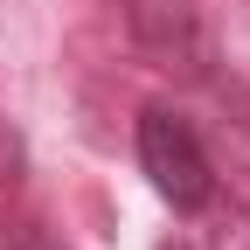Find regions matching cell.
<instances>
[{
  "mask_svg": "<svg viewBox=\"0 0 250 250\" xmlns=\"http://www.w3.org/2000/svg\"><path fill=\"white\" fill-rule=\"evenodd\" d=\"M14 195H21V139H14V125L0 118V208Z\"/></svg>",
  "mask_w": 250,
  "mask_h": 250,
  "instance_id": "2",
  "label": "cell"
},
{
  "mask_svg": "<svg viewBox=\"0 0 250 250\" xmlns=\"http://www.w3.org/2000/svg\"><path fill=\"white\" fill-rule=\"evenodd\" d=\"M139 167H146V181L160 188L174 208H202L215 195V174H208V153L195 139V125L160 111V104L139 111Z\"/></svg>",
  "mask_w": 250,
  "mask_h": 250,
  "instance_id": "1",
  "label": "cell"
}]
</instances>
